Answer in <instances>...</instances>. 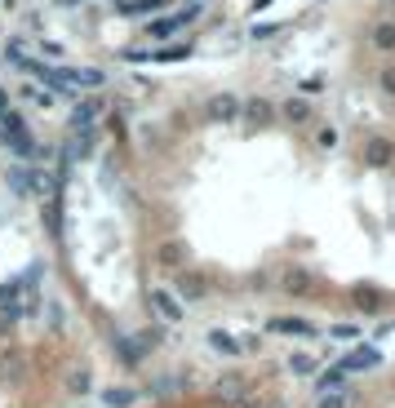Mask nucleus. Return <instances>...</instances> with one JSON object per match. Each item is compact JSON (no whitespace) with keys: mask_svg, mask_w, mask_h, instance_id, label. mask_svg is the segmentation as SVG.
Returning a JSON list of instances; mask_svg holds the SVG:
<instances>
[{"mask_svg":"<svg viewBox=\"0 0 395 408\" xmlns=\"http://www.w3.org/2000/svg\"><path fill=\"white\" fill-rule=\"evenodd\" d=\"M364 160L373 164V169H382V164L395 160V147H391L387 138H369V142H364Z\"/></svg>","mask_w":395,"mask_h":408,"instance_id":"nucleus-12","label":"nucleus"},{"mask_svg":"<svg viewBox=\"0 0 395 408\" xmlns=\"http://www.w3.org/2000/svg\"><path fill=\"white\" fill-rule=\"evenodd\" d=\"M205 293H209V280H205V275H196L191 267L178 275V297H187V302H200Z\"/></svg>","mask_w":395,"mask_h":408,"instance_id":"nucleus-8","label":"nucleus"},{"mask_svg":"<svg viewBox=\"0 0 395 408\" xmlns=\"http://www.w3.org/2000/svg\"><path fill=\"white\" fill-rule=\"evenodd\" d=\"M0 111H9V93L5 89H0Z\"/></svg>","mask_w":395,"mask_h":408,"instance_id":"nucleus-27","label":"nucleus"},{"mask_svg":"<svg viewBox=\"0 0 395 408\" xmlns=\"http://www.w3.org/2000/svg\"><path fill=\"white\" fill-rule=\"evenodd\" d=\"M342 382H346V373L333 364V368H325V373L316 377V391H320V395H325V391H342Z\"/></svg>","mask_w":395,"mask_h":408,"instance_id":"nucleus-18","label":"nucleus"},{"mask_svg":"<svg viewBox=\"0 0 395 408\" xmlns=\"http://www.w3.org/2000/svg\"><path fill=\"white\" fill-rule=\"evenodd\" d=\"M240 116L249 120V125H271V120H275V107H271L267 98H249V102H240Z\"/></svg>","mask_w":395,"mask_h":408,"instance_id":"nucleus-10","label":"nucleus"},{"mask_svg":"<svg viewBox=\"0 0 395 408\" xmlns=\"http://www.w3.org/2000/svg\"><path fill=\"white\" fill-rule=\"evenodd\" d=\"M329 338L333 342H355V338H364V329L360 324H329Z\"/></svg>","mask_w":395,"mask_h":408,"instance_id":"nucleus-22","label":"nucleus"},{"mask_svg":"<svg viewBox=\"0 0 395 408\" xmlns=\"http://www.w3.org/2000/svg\"><path fill=\"white\" fill-rule=\"evenodd\" d=\"M382 89H387V93H395V67H387V71H382Z\"/></svg>","mask_w":395,"mask_h":408,"instance_id":"nucleus-26","label":"nucleus"},{"mask_svg":"<svg viewBox=\"0 0 395 408\" xmlns=\"http://www.w3.org/2000/svg\"><path fill=\"white\" fill-rule=\"evenodd\" d=\"M280 116L289 120V125H307V120H311V102H302V98H289V102L280 107Z\"/></svg>","mask_w":395,"mask_h":408,"instance_id":"nucleus-13","label":"nucleus"},{"mask_svg":"<svg viewBox=\"0 0 395 408\" xmlns=\"http://www.w3.org/2000/svg\"><path fill=\"white\" fill-rule=\"evenodd\" d=\"M155 262H160L164 271H183V262H187V249L178 244V240H160V244H155Z\"/></svg>","mask_w":395,"mask_h":408,"instance_id":"nucleus-9","label":"nucleus"},{"mask_svg":"<svg viewBox=\"0 0 395 408\" xmlns=\"http://www.w3.org/2000/svg\"><path fill=\"white\" fill-rule=\"evenodd\" d=\"M245 408H258V404H245Z\"/></svg>","mask_w":395,"mask_h":408,"instance_id":"nucleus-29","label":"nucleus"},{"mask_svg":"<svg viewBox=\"0 0 395 408\" xmlns=\"http://www.w3.org/2000/svg\"><path fill=\"white\" fill-rule=\"evenodd\" d=\"M355 306H360L364 315H378V311H382V297H378V289H364V284H360V289H355Z\"/></svg>","mask_w":395,"mask_h":408,"instance_id":"nucleus-19","label":"nucleus"},{"mask_svg":"<svg viewBox=\"0 0 395 408\" xmlns=\"http://www.w3.org/2000/svg\"><path fill=\"white\" fill-rule=\"evenodd\" d=\"M262 5H271V0H254V9H262Z\"/></svg>","mask_w":395,"mask_h":408,"instance_id":"nucleus-28","label":"nucleus"},{"mask_svg":"<svg viewBox=\"0 0 395 408\" xmlns=\"http://www.w3.org/2000/svg\"><path fill=\"white\" fill-rule=\"evenodd\" d=\"M5 5H14V0H5Z\"/></svg>","mask_w":395,"mask_h":408,"instance_id":"nucleus-30","label":"nucleus"},{"mask_svg":"<svg viewBox=\"0 0 395 408\" xmlns=\"http://www.w3.org/2000/svg\"><path fill=\"white\" fill-rule=\"evenodd\" d=\"M316 408H346V400H342L338 391H325V395H320V404H316Z\"/></svg>","mask_w":395,"mask_h":408,"instance_id":"nucleus-23","label":"nucleus"},{"mask_svg":"<svg viewBox=\"0 0 395 408\" xmlns=\"http://www.w3.org/2000/svg\"><path fill=\"white\" fill-rule=\"evenodd\" d=\"M0 138L9 142V151H14V155H31V138H27V129H22L18 111H0Z\"/></svg>","mask_w":395,"mask_h":408,"instance_id":"nucleus-2","label":"nucleus"},{"mask_svg":"<svg viewBox=\"0 0 395 408\" xmlns=\"http://www.w3.org/2000/svg\"><path fill=\"white\" fill-rule=\"evenodd\" d=\"M200 9H205V0H187L183 9H169V14H164V18L147 22V27H142V31H147V40H169V36H178V31H183L191 18H200Z\"/></svg>","mask_w":395,"mask_h":408,"instance_id":"nucleus-1","label":"nucleus"},{"mask_svg":"<svg viewBox=\"0 0 395 408\" xmlns=\"http://www.w3.org/2000/svg\"><path fill=\"white\" fill-rule=\"evenodd\" d=\"M98 116H102V107L93 102V98H85V102L76 107V111H71V129H76V134H89V129H93V120H98Z\"/></svg>","mask_w":395,"mask_h":408,"instance_id":"nucleus-11","label":"nucleus"},{"mask_svg":"<svg viewBox=\"0 0 395 408\" xmlns=\"http://www.w3.org/2000/svg\"><path fill=\"white\" fill-rule=\"evenodd\" d=\"M151 63H183V58H191V45H164V49H147Z\"/></svg>","mask_w":395,"mask_h":408,"instance_id":"nucleus-15","label":"nucleus"},{"mask_svg":"<svg viewBox=\"0 0 395 408\" xmlns=\"http://www.w3.org/2000/svg\"><path fill=\"white\" fill-rule=\"evenodd\" d=\"M138 400V391H129V386H111V391H102V404L107 408H129Z\"/></svg>","mask_w":395,"mask_h":408,"instance_id":"nucleus-16","label":"nucleus"},{"mask_svg":"<svg viewBox=\"0 0 395 408\" xmlns=\"http://www.w3.org/2000/svg\"><path fill=\"white\" fill-rule=\"evenodd\" d=\"M267 333H289V338H316V324L302 315H275L267 320Z\"/></svg>","mask_w":395,"mask_h":408,"instance_id":"nucleus-5","label":"nucleus"},{"mask_svg":"<svg viewBox=\"0 0 395 408\" xmlns=\"http://www.w3.org/2000/svg\"><path fill=\"white\" fill-rule=\"evenodd\" d=\"M378 364H382V351H378V346H360V351H351L338 368H342V373H364V368H378Z\"/></svg>","mask_w":395,"mask_h":408,"instance_id":"nucleus-6","label":"nucleus"},{"mask_svg":"<svg viewBox=\"0 0 395 408\" xmlns=\"http://www.w3.org/2000/svg\"><path fill=\"white\" fill-rule=\"evenodd\" d=\"M289 373H297V377H311V373H316V355H307V351L289 355Z\"/></svg>","mask_w":395,"mask_h":408,"instance_id":"nucleus-21","label":"nucleus"},{"mask_svg":"<svg viewBox=\"0 0 395 408\" xmlns=\"http://www.w3.org/2000/svg\"><path fill=\"white\" fill-rule=\"evenodd\" d=\"M138 342H142V346H151V351H155V346L164 342V333H160V329H147V333H138Z\"/></svg>","mask_w":395,"mask_h":408,"instance_id":"nucleus-25","label":"nucleus"},{"mask_svg":"<svg viewBox=\"0 0 395 408\" xmlns=\"http://www.w3.org/2000/svg\"><path fill=\"white\" fill-rule=\"evenodd\" d=\"M373 45L382 54H395V22H378L373 27Z\"/></svg>","mask_w":395,"mask_h":408,"instance_id":"nucleus-20","label":"nucleus"},{"mask_svg":"<svg viewBox=\"0 0 395 408\" xmlns=\"http://www.w3.org/2000/svg\"><path fill=\"white\" fill-rule=\"evenodd\" d=\"M205 116L213 120V125H235V120H240V98H231V93H213V98L205 102Z\"/></svg>","mask_w":395,"mask_h":408,"instance_id":"nucleus-4","label":"nucleus"},{"mask_svg":"<svg viewBox=\"0 0 395 408\" xmlns=\"http://www.w3.org/2000/svg\"><path fill=\"white\" fill-rule=\"evenodd\" d=\"M151 311H155V315H160L164 324H178V320L187 315V306L178 302V293H173V289H164V284H155V289H151Z\"/></svg>","mask_w":395,"mask_h":408,"instance_id":"nucleus-3","label":"nucleus"},{"mask_svg":"<svg viewBox=\"0 0 395 408\" xmlns=\"http://www.w3.org/2000/svg\"><path fill=\"white\" fill-rule=\"evenodd\" d=\"M169 0H116V9L121 14H155V9H164Z\"/></svg>","mask_w":395,"mask_h":408,"instance_id":"nucleus-14","label":"nucleus"},{"mask_svg":"<svg viewBox=\"0 0 395 408\" xmlns=\"http://www.w3.org/2000/svg\"><path fill=\"white\" fill-rule=\"evenodd\" d=\"M280 284H284V293L302 297V293H311V289H316V275H311L307 267H289V271L280 275Z\"/></svg>","mask_w":395,"mask_h":408,"instance_id":"nucleus-7","label":"nucleus"},{"mask_svg":"<svg viewBox=\"0 0 395 408\" xmlns=\"http://www.w3.org/2000/svg\"><path fill=\"white\" fill-rule=\"evenodd\" d=\"M209 346H213L218 355H240V342H235L231 333H222V329H213V333H209Z\"/></svg>","mask_w":395,"mask_h":408,"instance_id":"nucleus-17","label":"nucleus"},{"mask_svg":"<svg viewBox=\"0 0 395 408\" xmlns=\"http://www.w3.org/2000/svg\"><path fill=\"white\" fill-rule=\"evenodd\" d=\"M316 142H320V147H338V129H333V125H325V129L316 134Z\"/></svg>","mask_w":395,"mask_h":408,"instance_id":"nucleus-24","label":"nucleus"}]
</instances>
